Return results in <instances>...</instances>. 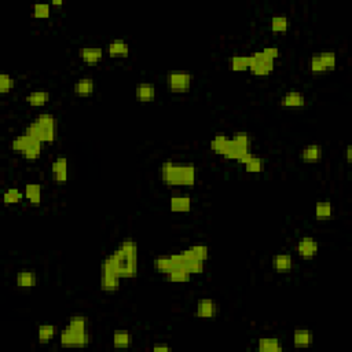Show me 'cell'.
I'll return each mask as SVG.
<instances>
[{
    "mask_svg": "<svg viewBox=\"0 0 352 352\" xmlns=\"http://www.w3.org/2000/svg\"><path fill=\"white\" fill-rule=\"evenodd\" d=\"M264 51L267 52L268 55L271 56L274 61H275L277 58H279V50H278L277 47H266L264 48Z\"/></svg>",
    "mask_w": 352,
    "mask_h": 352,
    "instance_id": "43",
    "label": "cell"
},
{
    "mask_svg": "<svg viewBox=\"0 0 352 352\" xmlns=\"http://www.w3.org/2000/svg\"><path fill=\"white\" fill-rule=\"evenodd\" d=\"M171 211L176 213H186L191 209V198L188 196H174L169 201Z\"/></svg>",
    "mask_w": 352,
    "mask_h": 352,
    "instance_id": "19",
    "label": "cell"
},
{
    "mask_svg": "<svg viewBox=\"0 0 352 352\" xmlns=\"http://www.w3.org/2000/svg\"><path fill=\"white\" fill-rule=\"evenodd\" d=\"M136 99L139 102H151L155 98V87L151 83H139L136 85Z\"/></svg>",
    "mask_w": 352,
    "mask_h": 352,
    "instance_id": "18",
    "label": "cell"
},
{
    "mask_svg": "<svg viewBox=\"0 0 352 352\" xmlns=\"http://www.w3.org/2000/svg\"><path fill=\"white\" fill-rule=\"evenodd\" d=\"M321 58V61L324 62L326 71H334L336 69V63H337V58H336V54L333 51H322L318 54Z\"/></svg>",
    "mask_w": 352,
    "mask_h": 352,
    "instance_id": "36",
    "label": "cell"
},
{
    "mask_svg": "<svg viewBox=\"0 0 352 352\" xmlns=\"http://www.w3.org/2000/svg\"><path fill=\"white\" fill-rule=\"evenodd\" d=\"M154 267L157 271L167 275V274H169V272L172 271V270H175L178 266L175 264V262L172 260V258H171V254H169V256H158V258L155 259Z\"/></svg>",
    "mask_w": 352,
    "mask_h": 352,
    "instance_id": "26",
    "label": "cell"
},
{
    "mask_svg": "<svg viewBox=\"0 0 352 352\" xmlns=\"http://www.w3.org/2000/svg\"><path fill=\"white\" fill-rule=\"evenodd\" d=\"M25 198L33 205H39L42 202V186L38 183H28L25 186Z\"/></svg>",
    "mask_w": 352,
    "mask_h": 352,
    "instance_id": "24",
    "label": "cell"
},
{
    "mask_svg": "<svg viewBox=\"0 0 352 352\" xmlns=\"http://www.w3.org/2000/svg\"><path fill=\"white\" fill-rule=\"evenodd\" d=\"M220 155H223L227 160H235L244 165L253 155L250 150V138L248 134L245 132L235 134L233 138L229 139Z\"/></svg>",
    "mask_w": 352,
    "mask_h": 352,
    "instance_id": "4",
    "label": "cell"
},
{
    "mask_svg": "<svg viewBox=\"0 0 352 352\" xmlns=\"http://www.w3.org/2000/svg\"><path fill=\"white\" fill-rule=\"evenodd\" d=\"M121 278L112 270L106 267H101V289L104 292H117L120 289Z\"/></svg>",
    "mask_w": 352,
    "mask_h": 352,
    "instance_id": "8",
    "label": "cell"
},
{
    "mask_svg": "<svg viewBox=\"0 0 352 352\" xmlns=\"http://www.w3.org/2000/svg\"><path fill=\"white\" fill-rule=\"evenodd\" d=\"M244 165L246 172H249V174H259L263 171V161H262V158L254 157V155H252Z\"/></svg>",
    "mask_w": 352,
    "mask_h": 352,
    "instance_id": "38",
    "label": "cell"
},
{
    "mask_svg": "<svg viewBox=\"0 0 352 352\" xmlns=\"http://www.w3.org/2000/svg\"><path fill=\"white\" fill-rule=\"evenodd\" d=\"M318 249H319L318 242H316V240L312 238V237H303V238H300V241L297 242L296 246L297 254H299L301 259H304V260L314 259L315 256L318 254Z\"/></svg>",
    "mask_w": 352,
    "mask_h": 352,
    "instance_id": "7",
    "label": "cell"
},
{
    "mask_svg": "<svg viewBox=\"0 0 352 352\" xmlns=\"http://www.w3.org/2000/svg\"><path fill=\"white\" fill-rule=\"evenodd\" d=\"M333 205L330 202H316V205H315V217L318 220H325V219L332 217L333 216Z\"/></svg>",
    "mask_w": 352,
    "mask_h": 352,
    "instance_id": "28",
    "label": "cell"
},
{
    "mask_svg": "<svg viewBox=\"0 0 352 352\" xmlns=\"http://www.w3.org/2000/svg\"><path fill=\"white\" fill-rule=\"evenodd\" d=\"M15 283H17V286L21 287V289H30V287L36 286L38 277H36V274L33 271L24 270V271H19L18 274H17Z\"/></svg>",
    "mask_w": 352,
    "mask_h": 352,
    "instance_id": "21",
    "label": "cell"
},
{
    "mask_svg": "<svg viewBox=\"0 0 352 352\" xmlns=\"http://www.w3.org/2000/svg\"><path fill=\"white\" fill-rule=\"evenodd\" d=\"M345 155H347V163H348V164H351V161H352V147L349 145L347 146V151H345Z\"/></svg>",
    "mask_w": 352,
    "mask_h": 352,
    "instance_id": "45",
    "label": "cell"
},
{
    "mask_svg": "<svg viewBox=\"0 0 352 352\" xmlns=\"http://www.w3.org/2000/svg\"><path fill=\"white\" fill-rule=\"evenodd\" d=\"M25 134L42 143H52L56 138V118L50 113H42L26 127Z\"/></svg>",
    "mask_w": 352,
    "mask_h": 352,
    "instance_id": "3",
    "label": "cell"
},
{
    "mask_svg": "<svg viewBox=\"0 0 352 352\" xmlns=\"http://www.w3.org/2000/svg\"><path fill=\"white\" fill-rule=\"evenodd\" d=\"M322 154H324L322 146L318 145V143H312V145H307L301 149L300 158L305 164H315V163L321 161Z\"/></svg>",
    "mask_w": 352,
    "mask_h": 352,
    "instance_id": "12",
    "label": "cell"
},
{
    "mask_svg": "<svg viewBox=\"0 0 352 352\" xmlns=\"http://www.w3.org/2000/svg\"><path fill=\"white\" fill-rule=\"evenodd\" d=\"M229 136L226 135H216L213 139L211 141V150L215 151V153H217V154H221V151L225 150L226 145H227V142H229Z\"/></svg>",
    "mask_w": 352,
    "mask_h": 352,
    "instance_id": "39",
    "label": "cell"
},
{
    "mask_svg": "<svg viewBox=\"0 0 352 352\" xmlns=\"http://www.w3.org/2000/svg\"><path fill=\"white\" fill-rule=\"evenodd\" d=\"M59 340H61L62 347H85V345H88L89 344V340H91V338L81 337L79 334L73 333L72 330L65 328L61 332Z\"/></svg>",
    "mask_w": 352,
    "mask_h": 352,
    "instance_id": "9",
    "label": "cell"
},
{
    "mask_svg": "<svg viewBox=\"0 0 352 352\" xmlns=\"http://www.w3.org/2000/svg\"><path fill=\"white\" fill-rule=\"evenodd\" d=\"M108 55L112 58H127L130 55V46L122 39H114L108 44Z\"/></svg>",
    "mask_w": 352,
    "mask_h": 352,
    "instance_id": "13",
    "label": "cell"
},
{
    "mask_svg": "<svg viewBox=\"0 0 352 352\" xmlns=\"http://www.w3.org/2000/svg\"><path fill=\"white\" fill-rule=\"evenodd\" d=\"M186 250H187V253L190 256L198 259V260H202V262H205L209 258V249L205 245H193Z\"/></svg>",
    "mask_w": 352,
    "mask_h": 352,
    "instance_id": "35",
    "label": "cell"
},
{
    "mask_svg": "<svg viewBox=\"0 0 352 352\" xmlns=\"http://www.w3.org/2000/svg\"><path fill=\"white\" fill-rule=\"evenodd\" d=\"M167 279L171 282H176V283H180V282H188L191 279V274L188 271H186L183 267H176L175 270L169 272L165 275Z\"/></svg>",
    "mask_w": 352,
    "mask_h": 352,
    "instance_id": "33",
    "label": "cell"
},
{
    "mask_svg": "<svg viewBox=\"0 0 352 352\" xmlns=\"http://www.w3.org/2000/svg\"><path fill=\"white\" fill-rule=\"evenodd\" d=\"M40 153H42V142L39 141H33L30 143L28 149L24 151V157L26 160H38L40 157Z\"/></svg>",
    "mask_w": 352,
    "mask_h": 352,
    "instance_id": "37",
    "label": "cell"
},
{
    "mask_svg": "<svg viewBox=\"0 0 352 352\" xmlns=\"http://www.w3.org/2000/svg\"><path fill=\"white\" fill-rule=\"evenodd\" d=\"M272 267L277 272L286 274L293 268V258L289 253H278L272 258Z\"/></svg>",
    "mask_w": 352,
    "mask_h": 352,
    "instance_id": "15",
    "label": "cell"
},
{
    "mask_svg": "<svg viewBox=\"0 0 352 352\" xmlns=\"http://www.w3.org/2000/svg\"><path fill=\"white\" fill-rule=\"evenodd\" d=\"M193 76L184 71H172L167 75V84L171 92L184 94L191 88Z\"/></svg>",
    "mask_w": 352,
    "mask_h": 352,
    "instance_id": "5",
    "label": "cell"
},
{
    "mask_svg": "<svg viewBox=\"0 0 352 352\" xmlns=\"http://www.w3.org/2000/svg\"><path fill=\"white\" fill-rule=\"evenodd\" d=\"M14 84L15 81L11 76L7 75V73L0 75V92L2 94H9L10 91L14 88Z\"/></svg>",
    "mask_w": 352,
    "mask_h": 352,
    "instance_id": "40",
    "label": "cell"
},
{
    "mask_svg": "<svg viewBox=\"0 0 352 352\" xmlns=\"http://www.w3.org/2000/svg\"><path fill=\"white\" fill-rule=\"evenodd\" d=\"M310 66H311V72H312V73H316V75H321V73L328 72L326 71V68H325L324 62L321 61V58L318 54H314V55L311 56Z\"/></svg>",
    "mask_w": 352,
    "mask_h": 352,
    "instance_id": "42",
    "label": "cell"
},
{
    "mask_svg": "<svg viewBox=\"0 0 352 352\" xmlns=\"http://www.w3.org/2000/svg\"><path fill=\"white\" fill-rule=\"evenodd\" d=\"M50 13H51V10H50V5H47V3L33 6L32 15L35 18H48V17H50Z\"/></svg>",
    "mask_w": 352,
    "mask_h": 352,
    "instance_id": "41",
    "label": "cell"
},
{
    "mask_svg": "<svg viewBox=\"0 0 352 352\" xmlns=\"http://www.w3.org/2000/svg\"><path fill=\"white\" fill-rule=\"evenodd\" d=\"M314 343V333L308 329H296L293 333V344L296 348H307Z\"/></svg>",
    "mask_w": 352,
    "mask_h": 352,
    "instance_id": "17",
    "label": "cell"
},
{
    "mask_svg": "<svg viewBox=\"0 0 352 352\" xmlns=\"http://www.w3.org/2000/svg\"><path fill=\"white\" fill-rule=\"evenodd\" d=\"M250 56L249 55H234L230 58V69L234 72L249 71Z\"/></svg>",
    "mask_w": 352,
    "mask_h": 352,
    "instance_id": "27",
    "label": "cell"
},
{
    "mask_svg": "<svg viewBox=\"0 0 352 352\" xmlns=\"http://www.w3.org/2000/svg\"><path fill=\"white\" fill-rule=\"evenodd\" d=\"M161 179L167 186H187L196 183V167L190 163H175L168 160L161 165Z\"/></svg>",
    "mask_w": 352,
    "mask_h": 352,
    "instance_id": "2",
    "label": "cell"
},
{
    "mask_svg": "<svg viewBox=\"0 0 352 352\" xmlns=\"http://www.w3.org/2000/svg\"><path fill=\"white\" fill-rule=\"evenodd\" d=\"M26 102L32 108H40L50 102V94L47 91H33L26 97Z\"/></svg>",
    "mask_w": 352,
    "mask_h": 352,
    "instance_id": "25",
    "label": "cell"
},
{
    "mask_svg": "<svg viewBox=\"0 0 352 352\" xmlns=\"http://www.w3.org/2000/svg\"><path fill=\"white\" fill-rule=\"evenodd\" d=\"M153 351H172V348L168 347V345H164V344H157L153 347Z\"/></svg>",
    "mask_w": 352,
    "mask_h": 352,
    "instance_id": "44",
    "label": "cell"
},
{
    "mask_svg": "<svg viewBox=\"0 0 352 352\" xmlns=\"http://www.w3.org/2000/svg\"><path fill=\"white\" fill-rule=\"evenodd\" d=\"M24 197L25 196L19 191V188L11 187L9 190H6L5 194H3V202L6 205H13V204H18Z\"/></svg>",
    "mask_w": 352,
    "mask_h": 352,
    "instance_id": "34",
    "label": "cell"
},
{
    "mask_svg": "<svg viewBox=\"0 0 352 352\" xmlns=\"http://www.w3.org/2000/svg\"><path fill=\"white\" fill-rule=\"evenodd\" d=\"M101 267H106L118 277L134 278L138 274V245L132 238H127L120 244L112 254L105 259Z\"/></svg>",
    "mask_w": 352,
    "mask_h": 352,
    "instance_id": "1",
    "label": "cell"
},
{
    "mask_svg": "<svg viewBox=\"0 0 352 352\" xmlns=\"http://www.w3.org/2000/svg\"><path fill=\"white\" fill-rule=\"evenodd\" d=\"M51 174L54 182H56V183H65L68 180L69 171H68V160L65 157H58L52 161Z\"/></svg>",
    "mask_w": 352,
    "mask_h": 352,
    "instance_id": "11",
    "label": "cell"
},
{
    "mask_svg": "<svg viewBox=\"0 0 352 352\" xmlns=\"http://www.w3.org/2000/svg\"><path fill=\"white\" fill-rule=\"evenodd\" d=\"M36 139H33L32 136H29L28 134H24V135H18L17 138H14L11 141V149L14 151H19V153H24L26 149H28L30 143Z\"/></svg>",
    "mask_w": 352,
    "mask_h": 352,
    "instance_id": "30",
    "label": "cell"
},
{
    "mask_svg": "<svg viewBox=\"0 0 352 352\" xmlns=\"http://www.w3.org/2000/svg\"><path fill=\"white\" fill-rule=\"evenodd\" d=\"M79 56L81 58V61L88 65H95L99 63L104 58V50L97 47H83L79 51Z\"/></svg>",
    "mask_w": 352,
    "mask_h": 352,
    "instance_id": "14",
    "label": "cell"
},
{
    "mask_svg": "<svg viewBox=\"0 0 352 352\" xmlns=\"http://www.w3.org/2000/svg\"><path fill=\"white\" fill-rule=\"evenodd\" d=\"M66 328L69 329V330H72L73 333L81 336V337L89 338V334L88 332H87V319H85L83 315H75V316H72Z\"/></svg>",
    "mask_w": 352,
    "mask_h": 352,
    "instance_id": "20",
    "label": "cell"
},
{
    "mask_svg": "<svg viewBox=\"0 0 352 352\" xmlns=\"http://www.w3.org/2000/svg\"><path fill=\"white\" fill-rule=\"evenodd\" d=\"M258 349L262 352H281L283 348L275 337H263L258 341Z\"/></svg>",
    "mask_w": 352,
    "mask_h": 352,
    "instance_id": "23",
    "label": "cell"
},
{
    "mask_svg": "<svg viewBox=\"0 0 352 352\" xmlns=\"http://www.w3.org/2000/svg\"><path fill=\"white\" fill-rule=\"evenodd\" d=\"M75 94L79 97H91L95 91V83L91 77H83L75 83Z\"/></svg>",
    "mask_w": 352,
    "mask_h": 352,
    "instance_id": "22",
    "label": "cell"
},
{
    "mask_svg": "<svg viewBox=\"0 0 352 352\" xmlns=\"http://www.w3.org/2000/svg\"><path fill=\"white\" fill-rule=\"evenodd\" d=\"M217 314V305L212 299H201L197 303V310H196V316L202 318V319H212Z\"/></svg>",
    "mask_w": 352,
    "mask_h": 352,
    "instance_id": "10",
    "label": "cell"
},
{
    "mask_svg": "<svg viewBox=\"0 0 352 352\" xmlns=\"http://www.w3.org/2000/svg\"><path fill=\"white\" fill-rule=\"evenodd\" d=\"M289 26L291 22L285 15H274L271 18V30L274 33H285Z\"/></svg>",
    "mask_w": 352,
    "mask_h": 352,
    "instance_id": "32",
    "label": "cell"
},
{
    "mask_svg": "<svg viewBox=\"0 0 352 352\" xmlns=\"http://www.w3.org/2000/svg\"><path fill=\"white\" fill-rule=\"evenodd\" d=\"M282 108H303L305 105V97L299 91H289L279 101Z\"/></svg>",
    "mask_w": 352,
    "mask_h": 352,
    "instance_id": "16",
    "label": "cell"
},
{
    "mask_svg": "<svg viewBox=\"0 0 352 352\" xmlns=\"http://www.w3.org/2000/svg\"><path fill=\"white\" fill-rule=\"evenodd\" d=\"M52 6H62V2L61 0H54V2H52Z\"/></svg>",
    "mask_w": 352,
    "mask_h": 352,
    "instance_id": "46",
    "label": "cell"
},
{
    "mask_svg": "<svg viewBox=\"0 0 352 352\" xmlns=\"http://www.w3.org/2000/svg\"><path fill=\"white\" fill-rule=\"evenodd\" d=\"M249 56H250L249 71L252 72L254 76H268L274 71L275 61L264 50L253 52Z\"/></svg>",
    "mask_w": 352,
    "mask_h": 352,
    "instance_id": "6",
    "label": "cell"
},
{
    "mask_svg": "<svg viewBox=\"0 0 352 352\" xmlns=\"http://www.w3.org/2000/svg\"><path fill=\"white\" fill-rule=\"evenodd\" d=\"M132 343V337L127 330H117L113 334V345L116 348H128Z\"/></svg>",
    "mask_w": 352,
    "mask_h": 352,
    "instance_id": "29",
    "label": "cell"
},
{
    "mask_svg": "<svg viewBox=\"0 0 352 352\" xmlns=\"http://www.w3.org/2000/svg\"><path fill=\"white\" fill-rule=\"evenodd\" d=\"M56 328L54 325H40L38 330V338L42 344H47L55 337Z\"/></svg>",
    "mask_w": 352,
    "mask_h": 352,
    "instance_id": "31",
    "label": "cell"
}]
</instances>
